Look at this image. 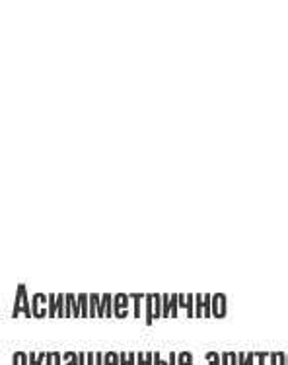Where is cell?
Here are the masks:
<instances>
[{
    "label": "cell",
    "instance_id": "1",
    "mask_svg": "<svg viewBox=\"0 0 288 365\" xmlns=\"http://www.w3.org/2000/svg\"><path fill=\"white\" fill-rule=\"evenodd\" d=\"M20 313L26 314L28 319L33 317L30 297H28V293H26V285L23 284L18 285V293H16V301H14V313H12V317H18Z\"/></svg>",
    "mask_w": 288,
    "mask_h": 365
},
{
    "label": "cell",
    "instance_id": "2",
    "mask_svg": "<svg viewBox=\"0 0 288 365\" xmlns=\"http://www.w3.org/2000/svg\"><path fill=\"white\" fill-rule=\"evenodd\" d=\"M129 301H131V297L125 295V293H119V295L113 297V309H115V317L117 319L129 317Z\"/></svg>",
    "mask_w": 288,
    "mask_h": 365
},
{
    "label": "cell",
    "instance_id": "3",
    "mask_svg": "<svg viewBox=\"0 0 288 365\" xmlns=\"http://www.w3.org/2000/svg\"><path fill=\"white\" fill-rule=\"evenodd\" d=\"M226 295L224 293H216L213 295V317L216 319H224L226 317Z\"/></svg>",
    "mask_w": 288,
    "mask_h": 365
},
{
    "label": "cell",
    "instance_id": "4",
    "mask_svg": "<svg viewBox=\"0 0 288 365\" xmlns=\"http://www.w3.org/2000/svg\"><path fill=\"white\" fill-rule=\"evenodd\" d=\"M45 301H49V295H43V293H36V295L31 297V311H33V317H36V319L49 317V313H45V311L39 309V303H45Z\"/></svg>",
    "mask_w": 288,
    "mask_h": 365
},
{
    "label": "cell",
    "instance_id": "5",
    "mask_svg": "<svg viewBox=\"0 0 288 365\" xmlns=\"http://www.w3.org/2000/svg\"><path fill=\"white\" fill-rule=\"evenodd\" d=\"M67 305H65V317H82L80 301H76L74 295H67Z\"/></svg>",
    "mask_w": 288,
    "mask_h": 365
},
{
    "label": "cell",
    "instance_id": "6",
    "mask_svg": "<svg viewBox=\"0 0 288 365\" xmlns=\"http://www.w3.org/2000/svg\"><path fill=\"white\" fill-rule=\"evenodd\" d=\"M111 309H113V297L110 293H105L102 297V303H100V309H97V317H115Z\"/></svg>",
    "mask_w": 288,
    "mask_h": 365
},
{
    "label": "cell",
    "instance_id": "7",
    "mask_svg": "<svg viewBox=\"0 0 288 365\" xmlns=\"http://www.w3.org/2000/svg\"><path fill=\"white\" fill-rule=\"evenodd\" d=\"M146 324H152V322H154V293H152V295H146Z\"/></svg>",
    "mask_w": 288,
    "mask_h": 365
},
{
    "label": "cell",
    "instance_id": "8",
    "mask_svg": "<svg viewBox=\"0 0 288 365\" xmlns=\"http://www.w3.org/2000/svg\"><path fill=\"white\" fill-rule=\"evenodd\" d=\"M12 365H30V354L16 351L14 358H12Z\"/></svg>",
    "mask_w": 288,
    "mask_h": 365
},
{
    "label": "cell",
    "instance_id": "9",
    "mask_svg": "<svg viewBox=\"0 0 288 365\" xmlns=\"http://www.w3.org/2000/svg\"><path fill=\"white\" fill-rule=\"evenodd\" d=\"M203 297L205 295H195V317L197 319H201V317H205V301H203Z\"/></svg>",
    "mask_w": 288,
    "mask_h": 365
},
{
    "label": "cell",
    "instance_id": "10",
    "mask_svg": "<svg viewBox=\"0 0 288 365\" xmlns=\"http://www.w3.org/2000/svg\"><path fill=\"white\" fill-rule=\"evenodd\" d=\"M121 364V356L115 354V351H110V354H104V365H119Z\"/></svg>",
    "mask_w": 288,
    "mask_h": 365
},
{
    "label": "cell",
    "instance_id": "11",
    "mask_svg": "<svg viewBox=\"0 0 288 365\" xmlns=\"http://www.w3.org/2000/svg\"><path fill=\"white\" fill-rule=\"evenodd\" d=\"M164 307H162V319H168L171 314V297L170 295H162Z\"/></svg>",
    "mask_w": 288,
    "mask_h": 365
},
{
    "label": "cell",
    "instance_id": "12",
    "mask_svg": "<svg viewBox=\"0 0 288 365\" xmlns=\"http://www.w3.org/2000/svg\"><path fill=\"white\" fill-rule=\"evenodd\" d=\"M178 365H193L191 351H181V354H178Z\"/></svg>",
    "mask_w": 288,
    "mask_h": 365
},
{
    "label": "cell",
    "instance_id": "13",
    "mask_svg": "<svg viewBox=\"0 0 288 365\" xmlns=\"http://www.w3.org/2000/svg\"><path fill=\"white\" fill-rule=\"evenodd\" d=\"M47 307H49V317H57L59 314V309H57V295H49V303H47Z\"/></svg>",
    "mask_w": 288,
    "mask_h": 365
},
{
    "label": "cell",
    "instance_id": "14",
    "mask_svg": "<svg viewBox=\"0 0 288 365\" xmlns=\"http://www.w3.org/2000/svg\"><path fill=\"white\" fill-rule=\"evenodd\" d=\"M78 301H80V307H82V317H90V311H88L90 295H78Z\"/></svg>",
    "mask_w": 288,
    "mask_h": 365
},
{
    "label": "cell",
    "instance_id": "15",
    "mask_svg": "<svg viewBox=\"0 0 288 365\" xmlns=\"http://www.w3.org/2000/svg\"><path fill=\"white\" fill-rule=\"evenodd\" d=\"M207 361H208V365H222V354L218 356L216 351H208Z\"/></svg>",
    "mask_w": 288,
    "mask_h": 365
},
{
    "label": "cell",
    "instance_id": "16",
    "mask_svg": "<svg viewBox=\"0 0 288 365\" xmlns=\"http://www.w3.org/2000/svg\"><path fill=\"white\" fill-rule=\"evenodd\" d=\"M131 299L134 301V317H137V319H141V299H142V295L134 293V295H131Z\"/></svg>",
    "mask_w": 288,
    "mask_h": 365
},
{
    "label": "cell",
    "instance_id": "17",
    "mask_svg": "<svg viewBox=\"0 0 288 365\" xmlns=\"http://www.w3.org/2000/svg\"><path fill=\"white\" fill-rule=\"evenodd\" d=\"M63 359H67V365H80L78 364V354H74V351L63 354Z\"/></svg>",
    "mask_w": 288,
    "mask_h": 365
},
{
    "label": "cell",
    "instance_id": "18",
    "mask_svg": "<svg viewBox=\"0 0 288 365\" xmlns=\"http://www.w3.org/2000/svg\"><path fill=\"white\" fill-rule=\"evenodd\" d=\"M178 309H179V295H171V319L178 317Z\"/></svg>",
    "mask_w": 288,
    "mask_h": 365
},
{
    "label": "cell",
    "instance_id": "19",
    "mask_svg": "<svg viewBox=\"0 0 288 365\" xmlns=\"http://www.w3.org/2000/svg\"><path fill=\"white\" fill-rule=\"evenodd\" d=\"M45 361H47V354H45V351L37 354V364L36 365H45Z\"/></svg>",
    "mask_w": 288,
    "mask_h": 365
},
{
    "label": "cell",
    "instance_id": "20",
    "mask_svg": "<svg viewBox=\"0 0 288 365\" xmlns=\"http://www.w3.org/2000/svg\"><path fill=\"white\" fill-rule=\"evenodd\" d=\"M168 364L178 365V354H176V351H171V354H170V359H168Z\"/></svg>",
    "mask_w": 288,
    "mask_h": 365
},
{
    "label": "cell",
    "instance_id": "21",
    "mask_svg": "<svg viewBox=\"0 0 288 365\" xmlns=\"http://www.w3.org/2000/svg\"><path fill=\"white\" fill-rule=\"evenodd\" d=\"M247 361V354H238V365H245Z\"/></svg>",
    "mask_w": 288,
    "mask_h": 365
},
{
    "label": "cell",
    "instance_id": "22",
    "mask_svg": "<svg viewBox=\"0 0 288 365\" xmlns=\"http://www.w3.org/2000/svg\"><path fill=\"white\" fill-rule=\"evenodd\" d=\"M144 358H146V354L139 351V354H137V365H144Z\"/></svg>",
    "mask_w": 288,
    "mask_h": 365
},
{
    "label": "cell",
    "instance_id": "23",
    "mask_svg": "<svg viewBox=\"0 0 288 365\" xmlns=\"http://www.w3.org/2000/svg\"><path fill=\"white\" fill-rule=\"evenodd\" d=\"M255 358H257V354H253V351H250V354H247V361H245V365H253Z\"/></svg>",
    "mask_w": 288,
    "mask_h": 365
},
{
    "label": "cell",
    "instance_id": "24",
    "mask_svg": "<svg viewBox=\"0 0 288 365\" xmlns=\"http://www.w3.org/2000/svg\"><path fill=\"white\" fill-rule=\"evenodd\" d=\"M144 365H154V354H146V358H144Z\"/></svg>",
    "mask_w": 288,
    "mask_h": 365
},
{
    "label": "cell",
    "instance_id": "25",
    "mask_svg": "<svg viewBox=\"0 0 288 365\" xmlns=\"http://www.w3.org/2000/svg\"><path fill=\"white\" fill-rule=\"evenodd\" d=\"M154 365H170V364H166V361H162V358H160V354L156 351V354H154Z\"/></svg>",
    "mask_w": 288,
    "mask_h": 365
},
{
    "label": "cell",
    "instance_id": "26",
    "mask_svg": "<svg viewBox=\"0 0 288 365\" xmlns=\"http://www.w3.org/2000/svg\"><path fill=\"white\" fill-rule=\"evenodd\" d=\"M230 365H238V354L230 351Z\"/></svg>",
    "mask_w": 288,
    "mask_h": 365
},
{
    "label": "cell",
    "instance_id": "27",
    "mask_svg": "<svg viewBox=\"0 0 288 365\" xmlns=\"http://www.w3.org/2000/svg\"><path fill=\"white\" fill-rule=\"evenodd\" d=\"M271 365H279V351L271 354Z\"/></svg>",
    "mask_w": 288,
    "mask_h": 365
},
{
    "label": "cell",
    "instance_id": "28",
    "mask_svg": "<svg viewBox=\"0 0 288 365\" xmlns=\"http://www.w3.org/2000/svg\"><path fill=\"white\" fill-rule=\"evenodd\" d=\"M222 365H230V351L222 354Z\"/></svg>",
    "mask_w": 288,
    "mask_h": 365
},
{
    "label": "cell",
    "instance_id": "29",
    "mask_svg": "<svg viewBox=\"0 0 288 365\" xmlns=\"http://www.w3.org/2000/svg\"><path fill=\"white\" fill-rule=\"evenodd\" d=\"M265 356H269V354H257V359H259V365H265Z\"/></svg>",
    "mask_w": 288,
    "mask_h": 365
},
{
    "label": "cell",
    "instance_id": "30",
    "mask_svg": "<svg viewBox=\"0 0 288 365\" xmlns=\"http://www.w3.org/2000/svg\"><path fill=\"white\" fill-rule=\"evenodd\" d=\"M134 359H137V354H129V358H127V365H134Z\"/></svg>",
    "mask_w": 288,
    "mask_h": 365
},
{
    "label": "cell",
    "instance_id": "31",
    "mask_svg": "<svg viewBox=\"0 0 288 365\" xmlns=\"http://www.w3.org/2000/svg\"><path fill=\"white\" fill-rule=\"evenodd\" d=\"M88 365H96V354H88Z\"/></svg>",
    "mask_w": 288,
    "mask_h": 365
},
{
    "label": "cell",
    "instance_id": "32",
    "mask_svg": "<svg viewBox=\"0 0 288 365\" xmlns=\"http://www.w3.org/2000/svg\"><path fill=\"white\" fill-rule=\"evenodd\" d=\"M96 365H104V354H96Z\"/></svg>",
    "mask_w": 288,
    "mask_h": 365
},
{
    "label": "cell",
    "instance_id": "33",
    "mask_svg": "<svg viewBox=\"0 0 288 365\" xmlns=\"http://www.w3.org/2000/svg\"><path fill=\"white\" fill-rule=\"evenodd\" d=\"M119 356H121V365H127V358H129V354H125V351H121Z\"/></svg>",
    "mask_w": 288,
    "mask_h": 365
},
{
    "label": "cell",
    "instance_id": "34",
    "mask_svg": "<svg viewBox=\"0 0 288 365\" xmlns=\"http://www.w3.org/2000/svg\"><path fill=\"white\" fill-rule=\"evenodd\" d=\"M84 359H86V354H82V351H80V354H78V364L86 365V364H84Z\"/></svg>",
    "mask_w": 288,
    "mask_h": 365
},
{
    "label": "cell",
    "instance_id": "35",
    "mask_svg": "<svg viewBox=\"0 0 288 365\" xmlns=\"http://www.w3.org/2000/svg\"><path fill=\"white\" fill-rule=\"evenodd\" d=\"M37 364V354H30V365Z\"/></svg>",
    "mask_w": 288,
    "mask_h": 365
},
{
    "label": "cell",
    "instance_id": "36",
    "mask_svg": "<svg viewBox=\"0 0 288 365\" xmlns=\"http://www.w3.org/2000/svg\"><path fill=\"white\" fill-rule=\"evenodd\" d=\"M287 365H288V354H287Z\"/></svg>",
    "mask_w": 288,
    "mask_h": 365
}]
</instances>
